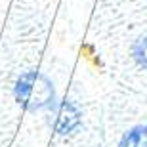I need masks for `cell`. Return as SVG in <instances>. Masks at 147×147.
<instances>
[{"instance_id":"cell-1","label":"cell","mask_w":147,"mask_h":147,"mask_svg":"<svg viewBox=\"0 0 147 147\" xmlns=\"http://www.w3.org/2000/svg\"><path fill=\"white\" fill-rule=\"evenodd\" d=\"M16 98L17 101L31 111L48 107L54 101V86L48 76L36 71H27L17 78L16 84Z\"/></svg>"},{"instance_id":"cell-2","label":"cell","mask_w":147,"mask_h":147,"mask_svg":"<svg viewBox=\"0 0 147 147\" xmlns=\"http://www.w3.org/2000/svg\"><path fill=\"white\" fill-rule=\"evenodd\" d=\"M80 124V111L71 101H61L55 107V119L54 128L57 134H71Z\"/></svg>"},{"instance_id":"cell-3","label":"cell","mask_w":147,"mask_h":147,"mask_svg":"<svg viewBox=\"0 0 147 147\" xmlns=\"http://www.w3.org/2000/svg\"><path fill=\"white\" fill-rule=\"evenodd\" d=\"M119 147H147V126H136L128 130Z\"/></svg>"},{"instance_id":"cell-4","label":"cell","mask_w":147,"mask_h":147,"mask_svg":"<svg viewBox=\"0 0 147 147\" xmlns=\"http://www.w3.org/2000/svg\"><path fill=\"white\" fill-rule=\"evenodd\" d=\"M132 57L136 59V63L143 69H147V36L140 38L132 46Z\"/></svg>"}]
</instances>
